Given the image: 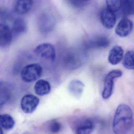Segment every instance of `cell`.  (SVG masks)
I'll list each match as a JSON object with an SVG mask.
<instances>
[{"label": "cell", "instance_id": "obj_16", "mask_svg": "<svg viewBox=\"0 0 134 134\" xmlns=\"http://www.w3.org/2000/svg\"><path fill=\"white\" fill-rule=\"evenodd\" d=\"M27 23L25 19L22 18H16L13 22L12 30L13 35H19L27 32Z\"/></svg>", "mask_w": 134, "mask_h": 134}, {"label": "cell", "instance_id": "obj_12", "mask_svg": "<svg viewBox=\"0 0 134 134\" xmlns=\"http://www.w3.org/2000/svg\"><path fill=\"white\" fill-rule=\"evenodd\" d=\"M124 52L120 46H115L110 51L108 56V61L112 65H116L124 58Z\"/></svg>", "mask_w": 134, "mask_h": 134}, {"label": "cell", "instance_id": "obj_15", "mask_svg": "<svg viewBox=\"0 0 134 134\" xmlns=\"http://www.w3.org/2000/svg\"><path fill=\"white\" fill-rule=\"evenodd\" d=\"M40 20V29L42 32H47L53 29L54 21L53 17L50 15H43Z\"/></svg>", "mask_w": 134, "mask_h": 134}, {"label": "cell", "instance_id": "obj_21", "mask_svg": "<svg viewBox=\"0 0 134 134\" xmlns=\"http://www.w3.org/2000/svg\"><path fill=\"white\" fill-rule=\"evenodd\" d=\"M106 2L107 7L114 12L116 16L120 13L121 14V1H107Z\"/></svg>", "mask_w": 134, "mask_h": 134}, {"label": "cell", "instance_id": "obj_14", "mask_svg": "<svg viewBox=\"0 0 134 134\" xmlns=\"http://www.w3.org/2000/svg\"><path fill=\"white\" fill-rule=\"evenodd\" d=\"M32 5L33 1L30 0L17 1L15 4V11L20 15L25 14L30 10Z\"/></svg>", "mask_w": 134, "mask_h": 134}, {"label": "cell", "instance_id": "obj_17", "mask_svg": "<svg viewBox=\"0 0 134 134\" xmlns=\"http://www.w3.org/2000/svg\"><path fill=\"white\" fill-rule=\"evenodd\" d=\"M84 85L78 80H74L70 83L69 89L70 93L76 96L81 95L83 91Z\"/></svg>", "mask_w": 134, "mask_h": 134}, {"label": "cell", "instance_id": "obj_22", "mask_svg": "<svg viewBox=\"0 0 134 134\" xmlns=\"http://www.w3.org/2000/svg\"><path fill=\"white\" fill-rule=\"evenodd\" d=\"M1 97L3 96V101L5 102L6 99L9 97L10 93L11 87L8 83L4 82H1Z\"/></svg>", "mask_w": 134, "mask_h": 134}, {"label": "cell", "instance_id": "obj_3", "mask_svg": "<svg viewBox=\"0 0 134 134\" xmlns=\"http://www.w3.org/2000/svg\"><path fill=\"white\" fill-rule=\"evenodd\" d=\"M122 75V71L120 70H113L107 74L105 77L104 87L102 94L104 99H108L111 97L113 91L114 80L121 77Z\"/></svg>", "mask_w": 134, "mask_h": 134}, {"label": "cell", "instance_id": "obj_7", "mask_svg": "<svg viewBox=\"0 0 134 134\" xmlns=\"http://www.w3.org/2000/svg\"><path fill=\"white\" fill-rule=\"evenodd\" d=\"M116 14L107 7L103 8L100 14V20L103 25L108 29L114 27L116 21Z\"/></svg>", "mask_w": 134, "mask_h": 134}, {"label": "cell", "instance_id": "obj_13", "mask_svg": "<svg viewBox=\"0 0 134 134\" xmlns=\"http://www.w3.org/2000/svg\"><path fill=\"white\" fill-rule=\"evenodd\" d=\"M51 89V87L49 82L43 79L37 81L34 85L35 93L40 96H43L49 94Z\"/></svg>", "mask_w": 134, "mask_h": 134}, {"label": "cell", "instance_id": "obj_23", "mask_svg": "<svg viewBox=\"0 0 134 134\" xmlns=\"http://www.w3.org/2000/svg\"><path fill=\"white\" fill-rule=\"evenodd\" d=\"M62 124L56 120L52 121L49 125V129L51 132L54 134L58 133L62 129Z\"/></svg>", "mask_w": 134, "mask_h": 134}, {"label": "cell", "instance_id": "obj_18", "mask_svg": "<svg viewBox=\"0 0 134 134\" xmlns=\"http://www.w3.org/2000/svg\"><path fill=\"white\" fill-rule=\"evenodd\" d=\"M15 121L13 118L8 114H3L0 116V125L6 130L12 129L15 125Z\"/></svg>", "mask_w": 134, "mask_h": 134}, {"label": "cell", "instance_id": "obj_1", "mask_svg": "<svg viewBox=\"0 0 134 134\" xmlns=\"http://www.w3.org/2000/svg\"><path fill=\"white\" fill-rule=\"evenodd\" d=\"M133 113L128 105L121 104L118 106L113 121V129L115 134H127L133 125Z\"/></svg>", "mask_w": 134, "mask_h": 134}, {"label": "cell", "instance_id": "obj_8", "mask_svg": "<svg viewBox=\"0 0 134 134\" xmlns=\"http://www.w3.org/2000/svg\"><path fill=\"white\" fill-rule=\"evenodd\" d=\"M12 29L5 24L0 25V47L2 48L7 47L11 43L13 39Z\"/></svg>", "mask_w": 134, "mask_h": 134}, {"label": "cell", "instance_id": "obj_11", "mask_svg": "<svg viewBox=\"0 0 134 134\" xmlns=\"http://www.w3.org/2000/svg\"><path fill=\"white\" fill-rule=\"evenodd\" d=\"M110 44L109 39L105 36H97L89 40L86 44L91 48H102L107 47Z\"/></svg>", "mask_w": 134, "mask_h": 134}, {"label": "cell", "instance_id": "obj_19", "mask_svg": "<svg viewBox=\"0 0 134 134\" xmlns=\"http://www.w3.org/2000/svg\"><path fill=\"white\" fill-rule=\"evenodd\" d=\"M121 14L125 16L134 14V1H121Z\"/></svg>", "mask_w": 134, "mask_h": 134}, {"label": "cell", "instance_id": "obj_9", "mask_svg": "<svg viewBox=\"0 0 134 134\" xmlns=\"http://www.w3.org/2000/svg\"><path fill=\"white\" fill-rule=\"evenodd\" d=\"M133 28V23L129 19H121L115 29V33L120 37H126L131 32Z\"/></svg>", "mask_w": 134, "mask_h": 134}, {"label": "cell", "instance_id": "obj_5", "mask_svg": "<svg viewBox=\"0 0 134 134\" xmlns=\"http://www.w3.org/2000/svg\"><path fill=\"white\" fill-rule=\"evenodd\" d=\"M40 99L36 96L32 94L24 96L21 102L22 110L24 113L30 114L35 111L39 105Z\"/></svg>", "mask_w": 134, "mask_h": 134}, {"label": "cell", "instance_id": "obj_6", "mask_svg": "<svg viewBox=\"0 0 134 134\" xmlns=\"http://www.w3.org/2000/svg\"><path fill=\"white\" fill-rule=\"evenodd\" d=\"M85 57L83 54L79 52L69 53L64 60L65 65L70 70L77 69L82 65Z\"/></svg>", "mask_w": 134, "mask_h": 134}, {"label": "cell", "instance_id": "obj_2", "mask_svg": "<svg viewBox=\"0 0 134 134\" xmlns=\"http://www.w3.org/2000/svg\"><path fill=\"white\" fill-rule=\"evenodd\" d=\"M43 69L40 64L32 63L27 65L22 70L21 76L22 80L26 83H32L40 77Z\"/></svg>", "mask_w": 134, "mask_h": 134}, {"label": "cell", "instance_id": "obj_10", "mask_svg": "<svg viewBox=\"0 0 134 134\" xmlns=\"http://www.w3.org/2000/svg\"><path fill=\"white\" fill-rule=\"evenodd\" d=\"M94 127V122L91 120L86 119L77 122L74 129L76 134H91Z\"/></svg>", "mask_w": 134, "mask_h": 134}, {"label": "cell", "instance_id": "obj_4", "mask_svg": "<svg viewBox=\"0 0 134 134\" xmlns=\"http://www.w3.org/2000/svg\"><path fill=\"white\" fill-rule=\"evenodd\" d=\"M34 54L42 58L54 62L56 57L55 49L49 43H43L37 46L34 51Z\"/></svg>", "mask_w": 134, "mask_h": 134}, {"label": "cell", "instance_id": "obj_24", "mask_svg": "<svg viewBox=\"0 0 134 134\" xmlns=\"http://www.w3.org/2000/svg\"><path fill=\"white\" fill-rule=\"evenodd\" d=\"M70 4L74 7L76 8H82L87 6L89 4V1H76L72 0L69 1Z\"/></svg>", "mask_w": 134, "mask_h": 134}, {"label": "cell", "instance_id": "obj_20", "mask_svg": "<svg viewBox=\"0 0 134 134\" xmlns=\"http://www.w3.org/2000/svg\"><path fill=\"white\" fill-rule=\"evenodd\" d=\"M124 66L129 70H134V51H127L123 58Z\"/></svg>", "mask_w": 134, "mask_h": 134}]
</instances>
